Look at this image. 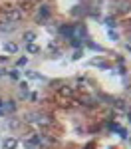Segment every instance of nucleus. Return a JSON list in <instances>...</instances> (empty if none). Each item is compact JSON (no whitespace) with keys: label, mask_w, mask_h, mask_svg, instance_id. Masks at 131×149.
Returning <instances> with one entry per match:
<instances>
[{"label":"nucleus","mask_w":131,"mask_h":149,"mask_svg":"<svg viewBox=\"0 0 131 149\" xmlns=\"http://www.w3.org/2000/svg\"><path fill=\"white\" fill-rule=\"evenodd\" d=\"M0 105H2V102H0Z\"/></svg>","instance_id":"6ab92c4d"},{"label":"nucleus","mask_w":131,"mask_h":149,"mask_svg":"<svg viewBox=\"0 0 131 149\" xmlns=\"http://www.w3.org/2000/svg\"><path fill=\"white\" fill-rule=\"evenodd\" d=\"M16 147H18V139L8 137V139L2 141V149H16Z\"/></svg>","instance_id":"20e7f679"},{"label":"nucleus","mask_w":131,"mask_h":149,"mask_svg":"<svg viewBox=\"0 0 131 149\" xmlns=\"http://www.w3.org/2000/svg\"><path fill=\"white\" fill-rule=\"evenodd\" d=\"M115 107H117V109H121V111H125V109H127V105H125V102H123V100H115Z\"/></svg>","instance_id":"9b49d317"},{"label":"nucleus","mask_w":131,"mask_h":149,"mask_svg":"<svg viewBox=\"0 0 131 149\" xmlns=\"http://www.w3.org/2000/svg\"><path fill=\"white\" fill-rule=\"evenodd\" d=\"M50 18V8L48 6H40V20H46Z\"/></svg>","instance_id":"6e6552de"},{"label":"nucleus","mask_w":131,"mask_h":149,"mask_svg":"<svg viewBox=\"0 0 131 149\" xmlns=\"http://www.w3.org/2000/svg\"><path fill=\"white\" fill-rule=\"evenodd\" d=\"M6 107H8L10 111H14V109H16V105H14V103H6Z\"/></svg>","instance_id":"a211bd4d"},{"label":"nucleus","mask_w":131,"mask_h":149,"mask_svg":"<svg viewBox=\"0 0 131 149\" xmlns=\"http://www.w3.org/2000/svg\"><path fill=\"white\" fill-rule=\"evenodd\" d=\"M26 121L28 123H36V125H50L52 123L50 115H46V113H28L26 115Z\"/></svg>","instance_id":"f257e3e1"},{"label":"nucleus","mask_w":131,"mask_h":149,"mask_svg":"<svg viewBox=\"0 0 131 149\" xmlns=\"http://www.w3.org/2000/svg\"><path fill=\"white\" fill-rule=\"evenodd\" d=\"M129 8H131V4H129V2H119L117 12H121V14H125V12H129Z\"/></svg>","instance_id":"0eeeda50"},{"label":"nucleus","mask_w":131,"mask_h":149,"mask_svg":"<svg viewBox=\"0 0 131 149\" xmlns=\"http://www.w3.org/2000/svg\"><path fill=\"white\" fill-rule=\"evenodd\" d=\"M4 50H6V52H12V54H14V52L18 50V46H16V44H10V42H8V44H4Z\"/></svg>","instance_id":"f8f14e48"},{"label":"nucleus","mask_w":131,"mask_h":149,"mask_svg":"<svg viewBox=\"0 0 131 149\" xmlns=\"http://www.w3.org/2000/svg\"><path fill=\"white\" fill-rule=\"evenodd\" d=\"M111 129H113L121 139H127V129H125V127H119V125H115V123H111Z\"/></svg>","instance_id":"423d86ee"},{"label":"nucleus","mask_w":131,"mask_h":149,"mask_svg":"<svg viewBox=\"0 0 131 149\" xmlns=\"http://www.w3.org/2000/svg\"><path fill=\"white\" fill-rule=\"evenodd\" d=\"M18 66H26V58H20L18 60Z\"/></svg>","instance_id":"f3484780"},{"label":"nucleus","mask_w":131,"mask_h":149,"mask_svg":"<svg viewBox=\"0 0 131 149\" xmlns=\"http://www.w3.org/2000/svg\"><path fill=\"white\" fill-rule=\"evenodd\" d=\"M83 12H85V10H83L82 6H76V8H71V14H73V16H82Z\"/></svg>","instance_id":"ddd939ff"},{"label":"nucleus","mask_w":131,"mask_h":149,"mask_svg":"<svg viewBox=\"0 0 131 149\" xmlns=\"http://www.w3.org/2000/svg\"><path fill=\"white\" fill-rule=\"evenodd\" d=\"M80 58H82V52H80V50H76V52L71 54V60H80Z\"/></svg>","instance_id":"2eb2a0df"},{"label":"nucleus","mask_w":131,"mask_h":149,"mask_svg":"<svg viewBox=\"0 0 131 149\" xmlns=\"http://www.w3.org/2000/svg\"><path fill=\"white\" fill-rule=\"evenodd\" d=\"M26 50H28V52H30V54H36V52H38V50H40V48L36 46V44H28V48H26Z\"/></svg>","instance_id":"4468645a"},{"label":"nucleus","mask_w":131,"mask_h":149,"mask_svg":"<svg viewBox=\"0 0 131 149\" xmlns=\"http://www.w3.org/2000/svg\"><path fill=\"white\" fill-rule=\"evenodd\" d=\"M76 92V86H68V84H64V86H60L58 88V95H64V97H71Z\"/></svg>","instance_id":"7ed1b4c3"},{"label":"nucleus","mask_w":131,"mask_h":149,"mask_svg":"<svg viewBox=\"0 0 131 149\" xmlns=\"http://www.w3.org/2000/svg\"><path fill=\"white\" fill-rule=\"evenodd\" d=\"M34 40H36V34H34V32H26V34H24V42H28V44H32Z\"/></svg>","instance_id":"9d476101"},{"label":"nucleus","mask_w":131,"mask_h":149,"mask_svg":"<svg viewBox=\"0 0 131 149\" xmlns=\"http://www.w3.org/2000/svg\"><path fill=\"white\" fill-rule=\"evenodd\" d=\"M24 12L22 8H18V6H10V8H6V18H8V22L12 24H18L20 20H22Z\"/></svg>","instance_id":"f03ea898"},{"label":"nucleus","mask_w":131,"mask_h":149,"mask_svg":"<svg viewBox=\"0 0 131 149\" xmlns=\"http://www.w3.org/2000/svg\"><path fill=\"white\" fill-rule=\"evenodd\" d=\"M60 34L66 38H73V26H60Z\"/></svg>","instance_id":"39448f33"},{"label":"nucleus","mask_w":131,"mask_h":149,"mask_svg":"<svg viewBox=\"0 0 131 149\" xmlns=\"http://www.w3.org/2000/svg\"><path fill=\"white\" fill-rule=\"evenodd\" d=\"M103 22H105L107 26H109V28H113V26H115V22H113V18H105Z\"/></svg>","instance_id":"dca6fc26"},{"label":"nucleus","mask_w":131,"mask_h":149,"mask_svg":"<svg viewBox=\"0 0 131 149\" xmlns=\"http://www.w3.org/2000/svg\"><path fill=\"white\" fill-rule=\"evenodd\" d=\"M76 36H80V38H85V28L83 26H78V28H73V38Z\"/></svg>","instance_id":"1a4fd4ad"}]
</instances>
